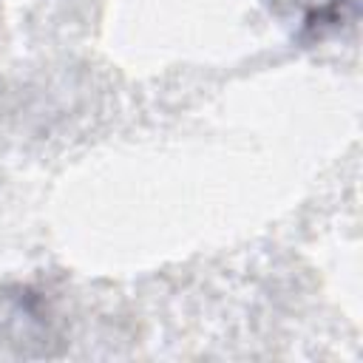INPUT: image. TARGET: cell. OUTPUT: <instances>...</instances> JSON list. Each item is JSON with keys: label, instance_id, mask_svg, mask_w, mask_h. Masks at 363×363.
<instances>
[{"label": "cell", "instance_id": "6da1fadb", "mask_svg": "<svg viewBox=\"0 0 363 363\" xmlns=\"http://www.w3.org/2000/svg\"><path fill=\"white\" fill-rule=\"evenodd\" d=\"M281 6V14H286L301 31L323 34L329 28H337L346 23V14L354 9L357 0H272Z\"/></svg>", "mask_w": 363, "mask_h": 363}]
</instances>
